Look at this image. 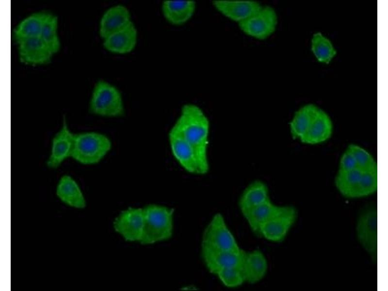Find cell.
I'll return each mask as SVG.
<instances>
[{
  "instance_id": "8",
  "label": "cell",
  "mask_w": 388,
  "mask_h": 291,
  "mask_svg": "<svg viewBox=\"0 0 388 291\" xmlns=\"http://www.w3.org/2000/svg\"><path fill=\"white\" fill-rule=\"evenodd\" d=\"M298 212L291 206H283L261 227L259 236L274 242H282L296 222Z\"/></svg>"
},
{
  "instance_id": "19",
  "label": "cell",
  "mask_w": 388,
  "mask_h": 291,
  "mask_svg": "<svg viewBox=\"0 0 388 291\" xmlns=\"http://www.w3.org/2000/svg\"><path fill=\"white\" fill-rule=\"evenodd\" d=\"M332 128L329 116L318 108L307 131L300 140L303 143L309 144L322 143L330 137Z\"/></svg>"
},
{
  "instance_id": "28",
  "label": "cell",
  "mask_w": 388,
  "mask_h": 291,
  "mask_svg": "<svg viewBox=\"0 0 388 291\" xmlns=\"http://www.w3.org/2000/svg\"><path fill=\"white\" fill-rule=\"evenodd\" d=\"M377 189V168L361 172L355 198L369 196L375 193Z\"/></svg>"
},
{
  "instance_id": "26",
  "label": "cell",
  "mask_w": 388,
  "mask_h": 291,
  "mask_svg": "<svg viewBox=\"0 0 388 291\" xmlns=\"http://www.w3.org/2000/svg\"><path fill=\"white\" fill-rule=\"evenodd\" d=\"M361 174V172L358 169L339 170L335 178V185L341 194L346 197L355 198Z\"/></svg>"
},
{
  "instance_id": "24",
  "label": "cell",
  "mask_w": 388,
  "mask_h": 291,
  "mask_svg": "<svg viewBox=\"0 0 388 291\" xmlns=\"http://www.w3.org/2000/svg\"><path fill=\"white\" fill-rule=\"evenodd\" d=\"M318 107L308 104L301 108L295 113L290 123V129L292 136L301 138L307 131Z\"/></svg>"
},
{
  "instance_id": "6",
  "label": "cell",
  "mask_w": 388,
  "mask_h": 291,
  "mask_svg": "<svg viewBox=\"0 0 388 291\" xmlns=\"http://www.w3.org/2000/svg\"><path fill=\"white\" fill-rule=\"evenodd\" d=\"M377 209L373 205L363 208L356 220L357 239L373 261L377 258Z\"/></svg>"
},
{
  "instance_id": "5",
  "label": "cell",
  "mask_w": 388,
  "mask_h": 291,
  "mask_svg": "<svg viewBox=\"0 0 388 291\" xmlns=\"http://www.w3.org/2000/svg\"><path fill=\"white\" fill-rule=\"evenodd\" d=\"M241 250L223 215L216 213L204 231L201 250L239 251Z\"/></svg>"
},
{
  "instance_id": "21",
  "label": "cell",
  "mask_w": 388,
  "mask_h": 291,
  "mask_svg": "<svg viewBox=\"0 0 388 291\" xmlns=\"http://www.w3.org/2000/svg\"><path fill=\"white\" fill-rule=\"evenodd\" d=\"M269 199V190L266 184L260 180H256L243 191L239 199V207L243 215Z\"/></svg>"
},
{
  "instance_id": "14",
  "label": "cell",
  "mask_w": 388,
  "mask_h": 291,
  "mask_svg": "<svg viewBox=\"0 0 388 291\" xmlns=\"http://www.w3.org/2000/svg\"><path fill=\"white\" fill-rule=\"evenodd\" d=\"M131 22L128 9L124 5L118 4L108 9L101 17L99 25V34L104 39L120 31Z\"/></svg>"
},
{
  "instance_id": "29",
  "label": "cell",
  "mask_w": 388,
  "mask_h": 291,
  "mask_svg": "<svg viewBox=\"0 0 388 291\" xmlns=\"http://www.w3.org/2000/svg\"><path fill=\"white\" fill-rule=\"evenodd\" d=\"M347 149L355 159L357 169L361 172L377 168L376 163L372 156L361 147L356 145H350Z\"/></svg>"
},
{
  "instance_id": "10",
  "label": "cell",
  "mask_w": 388,
  "mask_h": 291,
  "mask_svg": "<svg viewBox=\"0 0 388 291\" xmlns=\"http://www.w3.org/2000/svg\"><path fill=\"white\" fill-rule=\"evenodd\" d=\"M19 61L32 66L49 64L53 53L40 37L28 38L16 42Z\"/></svg>"
},
{
  "instance_id": "3",
  "label": "cell",
  "mask_w": 388,
  "mask_h": 291,
  "mask_svg": "<svg viewBox=\"0 0 388 291\" xmlns=\"http://www.w3.org/2000/svg\"><path fill=\"white\" fill-rule=\"evenodd\" d=\"M111 148V140L103 134L93 131L74 134L71 157L83 164H95L100 162Z\"/></svg>"
},
{
  "instance_id": "18",
  "label": "cell",
  "mask_w": 388,
  "mask_h": 291,
  "mask_svg": "<svg viewBox=\"0 0 388 291\" xmlns=\"http://www.w3.org/2000/svg\"><path fill=\"white\" fill-rule=\"evenodd\" d=\"M196 3L192 0H164L162 10L164 18L172 24L181 25L189 21L195 11Z\"/></svg>"
},
{
  "instance_id": "9",
  "label": "cell",
  "mask_w": 388,
  "mask_h": 291,
  "mask_svg": "<svg viewBox=\"0 0 388 291\" xmlns=\"http://www.w3.org/2000/svg\"><path fill=\"white\" fill-rule=\"evenodd\" d=\"M144 227L143 209L129 208L122 211L113 222V227L126 241H140Z\"/></svg>"
},
{
  "instance_id": "23",
  "label": "cell",
  "mask_w": 388,
  "mask_h": 291,
  "mask_svg": "<svg viewBox=\"0 0 388 291\" xmlns=\"http://www.w3.org/2000/svg\"><path fill=\"white\" fill-rule=\"evenodd\" d=\"M47 13L36 12L22 19L14 31L16 42L39 37Z\"/></svg>"
},
{
  "instance_id": "27",
  "label": "cell",
  "mask_w": 388,
  "mask_h": 291,
  "mask_svg": "<svg viewBox=\"0 0 388 291\" xmlns=\"http://www.w3.org/2000/svg\"><path fill=\"white\" fill-rule=\"evenodd\" d=\"M311 50L317 60L325 64L329 63L337 53L331 41L320 32L313 34Z\"/></svg>"
},
{
  "instance_id": "16",
  "label": "cell",
  "mask_w": 388,
  "mask_h": 291,
  "mask_svg": "<svg viewBox=\"0 0 388 291\" xmlns=\"http://www.w3.org/2000/svg\"><path fill=\"white\" fill-rule=\"evenodd\" d=\"M241 269L245 282L255 284L261 281L266 275L267 260L263 253L259 250L249 252L243 250Z\"/></svg>"
},
{
  "instance_id": "7",
  "label": "cell",
  "mask_w": 388,
  "mask_h": 291,
  "mask_svg": "<svg viewBox=\"0 0 388 291\" xmlns=\"http://www.w3.org/2000/svg\"><path fill=\"white\" fill-rule=\"evenodd\" d=\"M277 24V16L273 8L262 6L245 20L238 23L240 30L246 35L263 40L271 36Z\"/></svg>"
},
{
  "instance_id": "2",
  "label": "cell",
  "mask_w": 388,
  "mask_h": 291,
  "mask_svg": "<svg viewBox=\"0 0 388 291\" xmlns=\"http://www.w3.org/2000/svg\"><path fill=\"white\" fill-rule=\"evenodd\" d=\"M144 227L139 242L150 244L166 240L172 235L174 210L155 204L143 209Z\"/></svg>"
},
{
  "instance_id": "20",
  "label": "cell",
  "mask_w": 388,
  "mask_h": 291,
  "mask_svg": "<svg viewBox=\"0 0 388 291\" xmlns=\"http://www.w3.org/2000/svg\"><path fill=\"white\" fill-rule=\"evenodd\" d=\"M56 193L60 200L66 205L80 209L86 207L85 199L80 187L70 176L64 175L61 178Z\"/></svg>"
},
{
  "instance_id": "4",
  "label": "cell",
  "mask_w": 388,
  "mask_h": 291,
  "mask_svg": "<svg viewBox=\"0 0 388 291\" xmlns=\"http://www.w3.org/2000/svg\"><path fill=\"white\" fill-rule=\"evenodd\" d=\"M89 112L104 117H116L124 114L121 93L111 83L99 80L95 84L89 105Z\"/></svg>"
},
{
  "instance_id": "17",
  "label": "cell",
  "mask_w": 388,
  "mask_h": 291,
  "mask_svg": "<svg viewBox=\"0 0 388 291\" xmlns=\"http://www.w3.org/2000/svg\"><path fill=\"white\" fill-rule=\"evenodd\" d=\"M137 39V30L131 21L122 29L103 39V46L112 53L126 54L134 48Z\"/></svg>"
},
{
  "instance_id": "1",
  "label": "cell",
  "mask_w": 388,
  "mask_h": 291,
  "mask_svg": "<svg viewBox=\"0 0 388 291\" xmlns=\"http://www.w3.org/2000/svg\"><path fill=\"white\" fill-rule=\"evenodd\" d=\"M193 148L197 161L199 174L207 173L209 169L208 148L210 122L203 110L198 106L184 105L174 125Z\"/></svg>"
},
{
  "instance_id": "11",
  "label": "cell",
  "mask_w": 388,
  "mask_h": 291,
  "mask_svg": "<svg viewBox=\"0 0 388 291\" xmlns=\"http://www.w3.org/2000/svg\"><path fill=\"white\" fill-rule=\"evenodd\" d=\"M168 139L172 154L178 163L187 172L199 174L197 161L193 148L174 125L168 133Z\"/></svg>"
},
{
  "instance_id": "12",
  "label": "cell",
  "mask_w": 388,
  "mask_h": 291,
  "mask_svg": "<svg viewBox=\"0 0 388 291\" xmlns=\"http://www.w3.org/2000/svg\"><path fill=\"white\" fill-rule=\"evenodd\" d=\"M74 134L69 129L65 119L60 130L53 137L47 165L51 169L58 167L66 159L72 156Z\"/></svg>"
},
{
  "instance_id": "15",
  "label": "cell",
  "mask_w": 388,
  "mask_h": 291,
  "mask_svg": "<svg viewBox=\"0 0 388 291\" xmlns=\"http://www.w3.org/2000/svg\"><path fill=\"white\" fill-rule=\"evenodd\" d=\"M243 250L232 251H202V257L204 263L212 274L217 273L225 268H241Z\"/></svg>"
},
{
  "instance_id": "31",
  "label": "cell",
  "mask_w": 388,
  "mask_h": 291,
  "mask_svg": "<svg viewBox=\"0 0 388 291\" xmlns=\"http://www.w3.org/2000/svg\"><path fill=\"white\" fill-rule=\"evenodd\" d=\"M357 169L355 159L348 149L342 155L340 163L339 170L350 171Z\"/></svg>"
},
{
  "instance_id": "25",
  "label": "cell",
  "mask_w": 388,
  "mask_h": 291,
  "mask_svg": "<svg viewBox=\"0 0 388 291\" xmlns=\"http://www.w3.org/2000/svg\"><path fill=\"white\" fill-rule=\"evenodd\" d=\"M39 37L53 54L59 51L61 43L58 34L57 16L47 13Z\"/></svg>"
},
{
  "instance_id": "13",
  "label": "cell",
  "mask_w": 388,
  "mask_h": 291,
  "mask_svg": "<svg viewBox=\"0 0 388 291\" xmlns=\"http://www.w3.org/2000/svg\"><path fill=\"white\" fill-rule=\"evenodd\" d=\"M212 4L222 15L238 24L249 17L261 6L259 2L252 0H214Z\"/></svg>"
},
{
  "instance_id": "22",
  "label": "cell",
  "mask_w": 388,
  "mask_h": 291,
  "mask_svg": "<svg viewBox=\"0 0 388 291\" xmlns=\"http://www.w3.org/2000/svg\"><path fill=\"white\" fill-rule=\"evenodd\" d=\"M281 207L274 204L269 199L253 208L243 216L252 231L259 236L260 230L262 226L276 214Z\"/></svg>"
},
{
  "instance_id": "30",
  "label": "cell",
  "mask_w": 388,
  "mask_h": 291,
  "mask_svg": "<svg viewBox=\"0 0 388 291\" xmlns=\"http://www.w3.org/2000/svg\"><path fill=\"white\" fill-rule=\"evenodd\" d=\"M216 275L224 286L229 288L238 287L245 282L242 272L239 267L224 269L218 272Z\"/></svg>"
}]
</instances>
